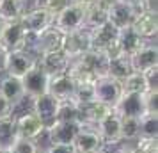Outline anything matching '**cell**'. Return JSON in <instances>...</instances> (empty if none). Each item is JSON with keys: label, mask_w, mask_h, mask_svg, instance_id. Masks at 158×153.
Here are the masks:
<instances>
[{"label": "cell", "mask_w": 158, "mask_h": 153, "mask_svg": "<svg viewBox=\"0 0 158 153\" xmlns=\"http://www.w3.org/2000/svg\"><path fill=\"white\" fill-rule=\"evenodd\" d=\"M11 110H13L11 103L0 95V117H2V116H9V114H11Z\"/></svg>", "instance_id": "38"}, {"label": "cell", "mask_w": 158, "mask_h": 153, "mask_svg": "<svg viewBox=\"0 0 158 153\" xmlns=\"http://www.w3.org/2000/svg\"><path fill=\"white\" fill-rule=\"evenodd\" d=\"M16 117L13 114L0 117V148H11L16 139Z\"/></svg>", "instance_id": "25"}, {"label": "cell", "mask_w": 158, "mask_h": 153, "mask_svg": "<svg viewBox=\"0 0 158 153\" xmlns=\"http://www.w3.org/2000/svg\"><path fill=\"white\" fill-rule=\"evenodd\" d=\"M36 61H37L36 55H32L27 50H13L9 52L7 55V64H6V71L4 73L22 79L23 75H27L32 68H36Z\"/></svg>", "instance_id": "6"}, {"label": "cell", "mask_w": 158, "mask_h": 153, "mask_svg": "<svg viewBox=\"0 0 158 153\" xmlns=\"http://www.w3.org/2000/svg\"><path fill=\"white\" fill-rule=\"evenodd\" d=\"M69 62H71L69 57L60 50V52H52V53L39 55L36 61V66L43 73H46L48 77H55V75L68 71L69 70Z\"/></svg>", "instance_id": "9"}, {"label": "cell", "mask_w": 158, "mask_h": 153, "mask_svg": "<svg viewBox=\"0 0 158 153\" xmlns=\"http://www.w3.org/2000/svg\"><path fill=\"white\" fill-rule=\"evenodd\" d=\"M53 22H55V15L43 7H36L29 13H23V16L20 18L22 27L30 34H41L43 30L53 27Z\"/></svg>", "instance_id": "4"}, {"label": "cell", "mask_w": 158, "mask_h": 153, "mask_svg": "<svg viewBox=\"0 0 158 153\" xmlns=\"http://www.w3.org/2000/svg\"><path fill=\"white\" fill-rule=\"evenodd\" d=\"M94 153H108V151H105V150H100V151H94Z\"/></svg>", "instance_id": "45"}, {"label": "cell", "mask_w": 158, "mask_h": 153, "mask_svg": "<svg viewBox=\"0 0 158 153\" xmlns=\"http://www.w3.org/2000/svg\"><path fill=\"white\" fill-rule=\"evenodd\" d=\"M15 117H16V134L20 137L36 141L46 130V126L43 125V121L34 112H23L22 116H15Z\"/></svg>", "instance_id": "14"}, {"label": "cell", "mask_w": 158, "mask_h": 153, "mask_svg": "<svg viewBox=\"0 0 158 153\" xmlns=\"http://www.w3.org/2000/svg\"><path fill=\"white\" fill-rule=\"evenodd\" d=\"M9 150H11L13 153H39V148H37L36 141L20 137V135H16L15 142L11 144Z\"/></svg>", "instance_id": "32"}, {"label": "cell", "mask_w": 158, "mask_h": 153, "mask_svg": "<svg viewBox=\"0 0 158 153\" xmlns=\"http://www.w3.org/2000/svg\"><path fill=\"white\" fill-rule=\"evenodd\" d=\"M117 2L128 4V6H133V7H137V6H139V0H117Z\"/></svg>", "instance_id": "42"}, {"label": "cell", "mask_w": 158, "mask_h": 153, "mask_svg": "<svg viewBox=\"0 0 158 153\" xmlns=\"http://www.w3.org/2000/svg\"><path fill=\"white\" fill-rule=\"evenodd\" d=\"M4 25H6V23L0 20V37H2V32H4Z\"/></svg>", "instance_id": "44"}, {"label": "cell", "mask_w": 158, "mask_h": 153, "mask_svg": "<svg viewBox=\"0 0 158 153\" xmlns=\"http://www.w3.org/2000/svg\"><path fill=\"white\" fill-rule=\"evenodd\" d=\"M91 50V37H89V30L82 29L71 34H66L62 39V52L69 57V61L84 55Z\"/></svg>", "instance_id": "7"}, {"label": "cell", "mask_w": 158, "mask_h": 153, "mask_svg": "<svg viewBox=\"0 0 158 153\" xmlns=\"http://www.w3.org/2000/svg\"><path fill=\"white\" fill-rule=\"evenodd\" d=\"M84 121L78 119H69V121H60L55 119L50 126H46L44 134L48 135L50 144H69L73 146V141L77 137V134L80 132Z\"/></svg>", "instance_id": "2"}, {"label": "cell", "mask_w": 158, "mask_h": 153, "mask_svg": "<svg viewBox=\"0 0 158 153\" xmlns=\"http://www.w3.org/2000/svg\"><path fill=\"white\" fill-rule=\"evenodd\" d=\"M137 15V7L123 4V2H115L107 9V22L117 30L128 29L131 27V22Z\"/></svg>", "instance_id": "13"}, {"label": "cell", "mask_w": 158, "mask_h": 153, "mask_svg": "<svg viewBox=\"0 0 158 153\" xmlns=\"http://www.w3.org/2000/svg\"><path fill=\"white\" fill-rule=\"evenodd\" d=\"M131 29L135 30L142 39H151V37H156L158 32V20L156 15L153 13H144L137 9V15L131 22Z\"/></svg>", "instance_id": "20"}, {"label": "cell", "mask_w": 158, "mask_h": 153, "mask_svg": "<svg viewBox=\"0 0 158 153\" xmlns=\"http://www.w3.org/2000/svg\"><path fill=\"white\" fill-rule=\"evenodd\" d=\"M121 95H123L121 82L114 80L108 75L94 79V98H96V102H101L114 109V105L121 98Z\"/></svg>", "instance_id": "3"}, {"label": "cell", "mask_w": 158, "mask_h": 153, "mask_svg": "<svg viewBox=\"0 0 158 153\" xmlns=\"http://www.w3.org/2000/svg\"><path fill=\"white\" fill-rule=\"evenodd\" d=\"M119 117H140L146 112L144 95L137 93H123L121 98L112 109Z\"/></svg>", "instance_id": "8"}, {"label": "cell", "mask_w": 158, "mask_h": 153, "mask_svg": "<svg viewBox=\"0 0 158 153\" xmlns=\"http://www.w3.org/2000/svg\"><path fill=\"white\" fill-rule=\"evenodd\" d=\"M23 82V89H25V96H30V98H36V96H41L44 93H48V82H50V77L43 73L39 68H32L27 75L22 77Z\"/></svg>", "instance_id": "15"}, {"label": "cell", "mask_w": 158, "mask_h": 153, "mask_svg": "<svg viewBox=\"0 0 158 153\" xmlns=\"http://www.w3.org/2000/svg\"><path fill=\"white\" fill-rule=\"evenodd\" d=\"M139 134V117H121V142H135Z\"/></svg>", "instance_id": "30"}, {"label": "cell", "mask_w": 158, "mask_h": 153, "mask_svg": "<svg viewBox=\"0 0 158 153\" xmlns=\"http://www.w3.org/2000/svg\"><path fill=\"white\" fill-rule=\"evenodd\" d=\"M59 100L53 98L52 95L44 93L41 96L32 98V112L36 114L44 126H50L55 119H57V110H59Z\"/></svg>", "instance_id": "10"}, {"label": "cell", "mask_w": 158, "mask_h": 153, "mask_svg": "<svg viewBox=\"0 0 158 153\" xmlns=\"http://www.w3.org/2000/svg\"><path fill=\"white\" fill-rule=\"evenodd\" d=\"M115 153H135V146H133V142H126V144H123Z\"/></svg>", "instance_id": "40"}, {"label": "cell", "mask_w": 158, "mask_h": 153, "mask_svg": "<svg viewBox=\"0 0 158 153\" xmlns=\"http://www.w3.org/2000/svg\"><path fill=\"white\" fill-rule=\"evenodd\" d=\"M80 109H82V121L85 125H93V126H96L103 117H107L112 112V107H108L101 102H96V100L80 107Z\"/></svg>", "instance_id": "21"}, {"label": "cell", "mask_w": 158, "mask_h": 153, "mask_svg": "<svg viewBox=\"0 0 158 153\" xmlns=\"http://www.w3.org/2000/svg\"><path fill=\"white\" fill-rule=\"evenodd\" d=\"M121 89H123V93L144 95V93L148 91V86H146V80H144L142 73H131V75H128V77L121 82Z\"/></svg>", "instance_id": "29"}, {"label": "cell", "mask_w": 158, "mask_h": 153, "mask_svg": "<svg viewBox=\"0 0 158 153\" xmlns=\"http://www.w3.org/2000/svg\"><path fill=\"white\" fill-rule=\"evenodd\" d=\"M71 4V0H37V7H43L46 11H50L53 15L60 13L64 7H68Z\"/></svg>", "instance_id": "33"}, {"label": "cell", "mask_w": 158, "mask_h": 153, "mask_svg": "<svg viewBox=\"0 0 158 153\" xmlns=\"http://www.w3.org/2000/svg\"><path fill=\"white\" fill-rule=\"evenodd\" d=\"M96 130L105 144H119L121 142V117L112 110L107 117H103L96 125Z\"/></svg>", "instance_id": "17"}, {"label": "cell", "mask_w": 158, "mask_h": 153, "mask_svg": "<svg viewBox=\"0 0 158 153\" xmlns=\"http://www.w3.org/2000/svg\"><path fill=\"white\" fill-rule=\"evenodd\" d=\"M7 55H9V50L0 43V73L6 71V64H7Z\"/></svg>", "instance_id": "39"}, {"label": "cell", "mask_w": 158, "mask_h": 153, "mask_svg": "<svg viewBox=\"0 0 158 153\" xmlns=\"http://www.w3.org/2000/svg\"><path fill=\"white\" fill-rule=\"evenodd\" d=\"M103 23H107V7L96 2L89 9H85V29H94Z\"/></svg>", "instance_id": "28"}, {"label": "cell", "mask_w": 158, "mask_h": 153, "mask_svg": "<svg viewBox=\"0 0 158 153\" xmlns=\"http://www.w3.org/2000/svg\"><path fill=\"white\" fill-rule=\"evenodd\" d=\"M139 137L144 139H156L158 137V114L144 112L139 117Z\"/></svg>", "instance_id": "27"}, {"label": "cell", "mask_w": 158, "mask_h": 153, "mask_svg": "<svg viewBox=\"0 0 158 153\" xmlns=\"http://www.w3.org/2000/svg\"><path fill=\"white\" fill-rule=\"evenodd\" d=\"M98 2H100L101 6H103V7H110V6H112V4H115V2H117V0H98Z\"/></svg>", "instance_id": "41"}, {"label": "cell", "mask_w": 158, "mask_h": 153, "mask_svg": "<svg viewBox=\"0 0 158 153\" xmlns=\"http://www.w3.org/2000/svg\"><path fill=\"white\" fill-rule=\"evenodd\" d=\"M133 146H135V153H158V141L156 139L139 137Z\"/></svg>", "instance_id": "34"}, {"label": "cell", "mask_w": 158, "mask_h": 153, "mask_svg": "<svg viewBox=\"0 0 158 153\" xmlns=\"http://www.w3.org/2000/svg\"><path fill=\"white\" fill-rule=\"evenodd\" d=\"M73 93H75V80L71 79V75L68 71L55 75V77H50L48 95L57 98L59 102H64V100H71Z\"/></svg>", "instance_id": "18"}, {"label": "cell", "mask_w": 158, "mask_h": 153, "mask_svg": "<svg viewBox=\"0 0 158 153\" xmlns=\"http://www.w3.org/2000/svg\"><path fill=\"white\" fill-rule=\"evenodd\" d=\"M25 13V6L22 0H0V20L4 23L20 22Z\"/></svg>", "instance_id": "24"}, {"label": "cell", "mask_w": 158, "mask_h": 153, "mask_svg": "<svg viewBox=\"0 0 158 153\" xmlns=\"http://www.w3.org/2000/svg\"><path fill=\"white\" fill-rule=\"evenodd\" d=\"M117 43H119V48H121L123 53L130 57V55H131L133 52L139 50L146 41H144L131 27H128V29L119 30V34H117Z\"/></svg>", "instance_id": "23"}, {"label": "cell", "mask_w": 158, "mask_h": 153, "mask_svg": "<svg viewBox=\"0 0 158 153\" xmlns=\"http://www.w3.org/2000/svg\"><path fill=\"white\" fill-rule=\"evenodd\" d=\"M144 80H146V86H148V91L149 89H158V66H153L149 70H146L142 73Z\"/></svg>", "instance_id": "35"}, {"label": "cell", "mask_w": 158, "mask_h": 153, "mask_svg": "<svg viewBox=\"0 0 158 153\" xmlns=\"http://www.w3.org/2000/svg\"><path fill=\"white\" fill-rule=\"evenodd\" d=\"M133 70H131V64H130V59L128 55H117V57L108 59V64H107V75L112 77L114 80L123 82L128 75H131Z\"/></svg>", "instance_id": "22"}, {"label": "cell", "mask_w": 158, "mask_h": 153, "mask_svg": "<svg viewBox=\"0 0 158 153\" xmlns=\"http://www.w3.org/2000/svg\"><path fill=\"white\" fill-rule=\"evenodd\" d=\"M53 27L64 36L85 29V13H84V9L77 6V4H69L68 7H64L60 13L55 15Z\"/></svg>", "instance_id": "1"}, {"label": "cell", "mask_w": 158, "mask_h": 153, "mask_svg": "<svg viewBox=\"0 0 158 153\" xmlns=\"http://www.w3.org/2000/svg\"><path fill=\"white\" fill-rule=\"evenodd\" d=\"M156 7H158V0H139V6H137L139 11L153 13V15H156Z\"/></svg>", "instance_id": "36"}, {"label": "cell", "mask_w": 158, "mask_h": 153, "mask_svg": "<svg viewBox=\"0 0 158 153\" xmlns=\"http://www.w3.org/2000/svg\"><path fill=\"white\" fill-rule=\"evenodd\" d=\"M44 153H75V150L69 144H50Z\"/></svg>", "instance_id": "37"}, {"label": "cell", "mask_w": 158, "mask_h": 153, "mask_svg": "<svg viewBox=\"0 0 158 153\" xmlns=\"http://www.w3.org/2000/svg\"><path fill=\"white\" fill-rule=\"evenodd\" d=\"M25 39H27V30L22 27L20 22H11L4 25V32H2V37H0V43L4 45L9 52L25 50Z\"/></svg>", "instance_id": "16"}, {"label": "cell", "mask_w": 158, "mask_h": 153, "mask_svg": "<svg viewBox=\"0 0 158 153\" xmlns=\"http://www.w3.org/2000/svg\"><path fill=\"white\" fill-rule=\"evenodd\" d=\"M103 139L98 134L96 126L93 125H82L80 132L77 134V137L73 141V150L75 153H94V151H100L103 150Z\"/></svg>", "instance_id": "5"}, {"label": "cell", "mask_w": 158, "mask_h": 153, "mask_svg": "<svg viewBox=\"0 0 158 153\" xmlns=\"http://www.w3.org/2000/svg\"><path fill=\"white\" fill-rule=\"evenodd\" d=\"M130 64L133 73H144L153 66H158V48L153 43H144L137 52L130 55Z\"/></svg>", "instance_id": "11"}, {"label": "cell", "mask_w": 158, "mask_h": 153, "mask_svg": "<svg viewBox=\"0 0 158 153\" xmlns=\"http://www.w3.org/2000/svg\"><path fill=\"white\" fill-rule=\"evenodd\" d=\"M57 119H60V121H69V119L82 121V109L73 100H64V102L59 103Z\"/></svg>", "instance_id": "31"}, {"label": "cell", "mask_w": 158, "mask_h": 153, "mask_svg": "<svg viewBox=\"0 0 158 153\" xmlns=\"http://www.w3.org/2000/svg\"><path fill=\"white\" fill-rule=\"evenodd\" d=\"M22 2H23V0H22Z\"/></svg>", "instance_id": "46"}, {"label": "cell", "mask_w": 158, "mask_h": 153, "mask_svg": "<svg viewBox=\"0 0 158 153\" xmlns=\"http://www.w3.org/2000/svg\"><path fill=\"white\" fill-rule=\"evenodd\" d=\"M0 153H13L9 148H0Z\"/></svg>", "instance_id": "43"}, {"label": "cell", "mask_w": 158, "mask_h": 153, "mask_svg": "<svg viewBox=\"0 0 158 153\" xmlns=\"http://www.w3.org/2000/svg\"><path fill=\"white\" fill-rule=\"evenodd\" d=\"M0 95L11 103V107H15L16 103H20L25 98V89H23L22 79L13 77V75L2 77L0 79Z\"/></svg>", "instance_id": "19"}, {"label": "cell", "mask_w": 158, "mask_h": 153, "mask_svg": "<svg viewBox=\"0 0 158 153\" xmlns=\"http://www.w3.org/2000/svg\"><path fill=\"white\" fill-rule=\"evenodd\" d=\"M87 30H89V37H91V50L107 52L112 45L117 43V34H119V30L114 29L108 22L100 25V27L87 29Z\"/></svg>", "instance_id": "12"}, {"label": "cell", "mask_w": 158, "mask_h": 153, "mask_svg": "<svg viewBox=\"0 0 158 153\" xmlns=\"http://www.w3.org/2000/svg\"><path fill=\"white\" fill-rule=\"evenodd\" d=\"M73 102L78 107H84L87 103L94 102V80H84L75 84V93H73Z\"/></svg>", "instance_id": "26"}]
</instances>
